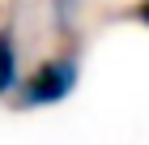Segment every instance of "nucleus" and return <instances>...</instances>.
I'll return each instance as SVG.
<instances>
[{"label": "nucleus", "mask_w": 149, "mask_h": 145, "mask_svg": "<svg viewBox=\"0 0 149 145\" xmlns=\"http://www.w3.org/2000/svg\"><path fill=\"white\" fill-rule=\"evenodd\" d=\"M81 81V64L72 56H51L43 60V64H34L30 73H26L22 90H17V107H26V111H38V107H56V102H64L77 90Z\"/></svg>", "instance_id": "obj_1"}, {"label": "nucleus", "mask_w": 149, "mask_h": 145, "mask_svg": "<svg viewBox=\"0 0 149 145\" xmlns=\"http://www.w3.org/2000/svg\"><path fill=\"white\" fill-rule=\"evenodd\" d=\"M22 51H17V34L13 26H0V98H9L22 90Z\"/></svg>", "instance_id": "obj_2"}, {"label": "nucleus", "mask_w": 149, "mask_h": 145, "mask_svg": "<svg viewBox=\"0 0 149 145\" xmlns=\"http://www.w3.org/2000/svg\"><path fill=\"white\" fill-rule=\"evenodd\" d=\"M51 13L60 30H72V22L81 17V0H51Z\"/></svg>", "instance_id": "obj_3"}, {"label": "nucleus", "mask_w": 149, "mask_h": 145, "mask_svg": "<svg viewBox=\"0 0 149 145\" xmlns=\"http://www.w3.org/2000/svg\"><path fill=\"white\" fill-rule=\"evenodd\" d=\"M132 17H136L141 26H149V0H136V9H132Z\"/></svg>", "instance_id": "obj_4"}]
</instances>
